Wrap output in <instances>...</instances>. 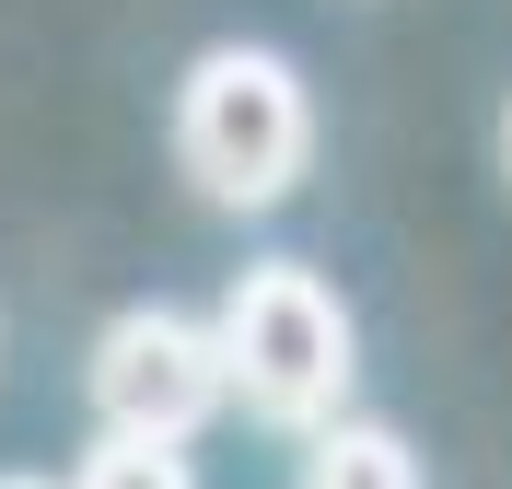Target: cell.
<instances>
[{
  "instance_id": "obj_1",
  "label": "cell",
  "mask_w": 512,
  "mask_h": 489,
  "mask_svg": "<svg viewBox=\"0 0 512 489\" xmlns=\"http://www.w3.org/2000/svg\"><path fill=\"white\" fill-rule=\"evenodd\" d=\"M175 163L222 210H280L315 163V105L280 47H210L175 94Z\"/></svg>"
},
{
  "instance_id": "obj_2",
  "label": "cell",
  "mask_w": 512,
  "mask_h": 489,
  "mask_svg": "<svg viewBox=\"0 0 512 489\" xmlns=\"http://www.w3.org/2000/svg\"><path fill=\"white\" fill-rule=\"evenodd\" d=\"M210 338H222V385L245 396L256 420H280V431H315L338 420V396H350V303L326 292L315 268H245L222 292V315H210Z\"/></svg>"
},
{
  "instance_id": "obj_3",
  "label": "cell",
  "mask_w": 512,
  "mask_h": 489,
  "mask_svg": "<svg viewBox=\"0 0 512 489\" xmlns=\"http://www.w3.org/2000/svg\"><path fill=\"white\" fill-rule=\"evenodd\" d=\"M94 408H105V431H152V443H187L210 408H222V338L198 315H175V303H128L117 326L94 338Z\"/></svg>"
},
{
  "instance_id": "obj_4",
  "label": "cell",
  "mask_w": 512,
  "mask_h": 489,
  "mask_svg": "<svg viewBox=\"0 0 512 489\" xmlns=\"http://www.w3.org/2000/svg\"><path fill=\"white\" fill-rule=\"evenodd\" d=\"M303 489H431V478H419V455L396 443V431L315 420V443H303Z\"/></svg>"
},
{
  "instance_id": "obj_5",
  "label": "cell",
  "mask_w": 512,
  "mask_h": 489,
  "mask_svg": "<svg viewBox=\"0 0 512 489\" xmlns=\"http://www.w3.org/2000/svg\"><path fill=\"white\" fill-rule=\"evenodd\" d=\"M70 489H198V478H187V455H175V443H152V431H105Z\"/></svg>"
},
{
  "instance_id": "obj_6",
  "label": "cell",
  "mask_w": 512,
  "mask_h": 489,
  "mask_svg": "<svg viewBox=\"0 0 512 489\" xmlns=\"http://www.w3.org/2000/svg\"><path fill=\"white\" fill-rule=\"evenodd\" d=\"M0 489H47V478H0Z\"/></svg>"
},
{
  "instance_id": "obj_7",
  "label": "cell",
  "mask_w": 512,
  "mask_h": 489,
  "mask_svg": "<svg viewBox=\"0 0 512 489\" xmlns=\"http://www.w3.org/2000/svg\"><path fill=\"white\" fill-rule=\"evenodd\" d=\"M501 163H512V117H501Z\"/></svg>"
}]
</instances>
